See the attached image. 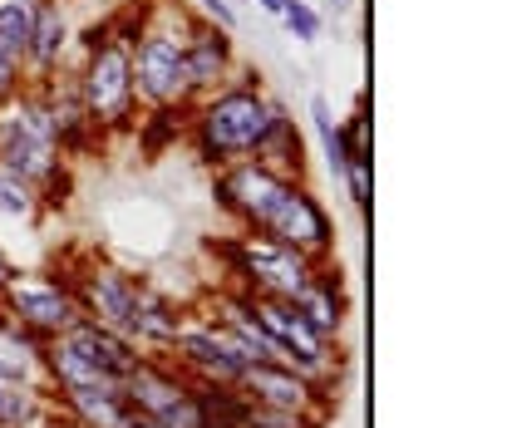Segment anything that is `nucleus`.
Instances as JSON below:
<instances>
[{
    "label": "nucleus",
    "instance_id": "423d86ee",
    "mask_svg": "<svg viewBox=\"0 0 512 428\" xmlns=\"http://www.w3.org/2000/svg\"><path fill=\"white\" fill-rule=\"evenodd\" d=\"M222 261L237 276L232 291H242L252 301H291L311 281V271H316V261H306L301 251L271 242L261 232H242V227H237L232 242L222 246Z\"/></svg>",
    "mask_w": 512,
    "mask_h": 428
},
{
    "label": "nucleus",
    "instance_id": "a211bd4d",
    "mask_svg": "<svg viewBox=\"0 0 512 428\" xmlns=\"http://www.w3.org/2000/svg\"><path fill=\"white\" fill-rule=\"evenodd\" d=\"M188 306H178L173 296H163L153 281H143V296H138V310H133V340L148 350V355H168L178 330L188 325Z\"/></svg>",
    "mask_w": 512,
    "mask_h": 428
},
{
    "label": "nucleus",
    "instance_id": "412c9836",
    "mask_svg": "<svg viewBox=\"0 0 512 428\" xmlns=\"http://www.w3.org/2000/svg\"><path fill=\"white\" fill-rule=\"evenodd\" d=\"M40 217H45L40 192L30 183H20L15 173L0 168V222H5V227H35Z\"/></svg>",
    "mask_w": 512,
    "mask_h": 428
},
{
    "label": "nucleus",
    "instance_id": "9b49d317",
    "mask_svg": "<svg viewBox=\"0 0 512 428\" xmlns=\"http://www.w3.org/2000/svg\"><path fill=\"white\" fill-rule=\"evenodd\" d=\"M237 394L247 404H271V409H296V414H316L330 419V404H335V389H320L316 379H306L296 365L286 360H261L247 365L237 379Z\"/></svg>",
    "mask_w": 512,
    "mask_h": 428
},
{
    "label": "nucleus",
    "instance_id": "5701e85b",
    "mask_svg": "<svg viewBox=\"0 0 512 428\" xmlns=\"http://www.w3.org/2000/svg\"><path fill=\"white\" fill-rule=\"evenodd\" d=\"M35 5L40 0H0V55L25 64L30 45V25H35Z\"/></svg>",
    "mask_w": 512,
    "mask_h": 428
},
{
    "label": "nucleus",
    "instance_id": "dca6fc26",
    "mask_svg": "<svg viewBox=\"0 0 512 428\" xmlns=\"http://www.w3.org/2000/svg\"><path fill=\"white\" fill-rule=\"evenodd\" d=\"M64 340H69L89 365H99L104 374H114V379H128V374L138 369V360L148 355L138 340H128V335L109 330V325H99V320H84V315L64 330Z\"/></svg>",
    "mask_w": 512,
    "mask_h": 428
},
{
    "label": "nucleus",
    "instance_id": "72a5a7b5",
    "mask_svg": "<svg viewBox=\"0 0 512 428\" xmlns=\"http://www.w3.org/2000/svg\"><path fill=\"white\" fill-rule=\"evenodd\" d=\"M227 5H232V10H237V0H227Z\"/></svg>",
    "mask_w": 512,
    "mask_h": 428
},
{
    "label": "nucleus",
    "instance_id": "393cba45",
    "mask_svg": "<svg viewBox=\"0 0 512 428\" xmlns=\"http://www.w3.org/2000/svg\"><path fill=\"white\" fill-rule=\"evenodd\" d=\"M242 424L247 428H325V419L296 414V409H271V404H247L242 399Z\"/></svg>",
    "mask_w": 512,
    "mask_h": 428
},
{
    "label": "nucleus",
    "instance_id": "20e7f679",
    "mask_svg": "<svg viewBox=\"0 0 512 428\" xmlns=\"http://www.w3.org/2000/svg\"><path fill=\"white\" fill-rule=\"evenodd\" d=\"M74 89L89 109V119L99 123V133H128L138 123V94H133V55L128 40L114 30L99 45H79V64H74Z\"/></svg>",
    "mask_w": 512,
    "mask_h": 428
},
{
    "label": "nucleus",
    "instance_id": "2eb2a0df",
    "mask_svg": "<svg viewBox=\"0 0 512 428\" xmlns=\"http://www.w3.org/2000/svg\"><path fill=\"white\" fill-rule=\"evenodd\" d=\"M291 306L306 315V325L320 330L325 340H340L345 330V315H350V296H345V271L335 261H320L311 271V281L291 296Z\"/></svg>",
    "mask_w": 512,
    "mask_h": 428
},
{
    "label": "nucleus",
    "instance_id": "ddd939ff",
    "mask_svg": "<svg viewBox=\"0 0 512 428\" xmlns=\"http://www.w3.org/2000/svg\"><path fill=\"white\" fill-rule=\"evenodd\" d=\"M242 69L237 60V45H232V30L202 20L192 10V25H188V99H207L217 94L222 84H232V74Z\"/></svg>",
    "mask_w": 512,
    "mask_h": 428
},
{
    "label": "nucleus",
    "instance_id": "7ed1b4c3",
    "mask_svg": "<svg viewBox=\"0 0 512 428\" xmlns=\"http://www.w3.org/2000/svg\"><path fill=\"white\" fill-rule=\"evenodd\" d=\"M188 25H192V5H183V0H148L143 5V30L128 45L138 109L192 104L188 99Z\"/></svg>",
    "mask_w": 512,
    "mask_h": 428
},
{
    "label": "nucleus",
    "instance_id": "6ab92c4d",
    "mask_svg": "<svg viewBox=\"0 0 512 428\" xmlns=\"http://www.w3.org/2000/svg\"><path fill=\"white\" fill-rule=\"evenodd\" d=\"M252 158H261L266 168H276L281 178H306V138H301V128L291 114H281L276 128L266 133V143L256 148Z\"/></svg>",
    "mask_w": 512,
    "mask_h": 428
},
{
    "label": "nucleus",
    "instance_id": "c85d7f7f",
    "mask_svg": "<svg viewBox=\"0 0 512 428\" xmlns=\"http://www.w3.org/2000/svg\"><path fill=\"white\" fill-rule=\"evenodd\" d=\"M192 10H197L202 20L222 25V30H237V10H232L227 0H192Z\"/></svg>",
    "mask_w": 512,
    "mask_h": 428
},
{
    "label": "nucleus",
    "instance_id": "aec40b11",
    "mask_svg": "<svg viewBox=\"0 0 512 428\" xmlns=\"http://www.w3.org/2000/svg\"><path fill=\"white\" fill-rule=\"evenodd\" d=\"M45 409H50V389L45 384L0 379V428H30Z\"/></svg>",
    "mask_w": 512,
    "mask_h": 428
},
{
    "label": "nucleus",
    "instance_id": "9d476101",
    "mask_svg": "<svg viewBox=\"0 0 512 428\" xmlns=\"http://www.w3.org/2000/svg\"><path fill=\"white\" fill-rule=\"evenodd\" d=\"M0 310L25 330L35 335L40 345L64 335L74 320H79V301L69 291L64 276H15L5 291H0Z\"/></svg>",
    "mask_w": 512,
    "mask_h": 428
},
{
    "label": "nucleus",
    "instance_id": "4be33fe9",
    "mask_svg": "<svg viewBox=\"0 0 512 428\" xmlns=\"http://www.w3.org/2000/svg\"><path fill=\"white\" fill-rule=\"evenodd\" d=\"M188 109L192 104H168V109H143V119L133 123L148 153H163V143L188 133Z\"/></svg>",
    "mask_w": 512,
    "mask_h": 428
},
{
    "label": "nucleus",
    "instance_id": "2f4dec72",
    "mask_svg": "<svg viewBox=\"0 0 512 428\" xmlns=\"http://www.w3.org/2000/svg\"><path fill=\"white\" fill-rule=\"evenodd\" d=\"M133 428H158V424H153V419H138V424H133Z\"/></svg>",
    "mask_w": 512,
    "mask_h": 428
},
{
    "label": "nucleus",
    "instance_id": "f8f14e48",
    "mask_svg": "<svg viewBox=\"0 0 512 428\" xmlns=\"http://www.w3.org/2000/svg\"><path fill=\"white\" fill-rule=\"evenodd\" d=\"M286 183H291V178H281V173L266 168L261 158H237V163L217 168L212 197H217V207H222L242 232H252L256 222H261V212L276 202V192H281Z\"/></svg>",
    "mask_w": 512,
    "mask_h": 428
},
{
    "label": "nucleus",
    "instance_id": "473e14b6",
    "mask_svg": "<svg viewBox=\"0 0 512 428\" xmlns=\"http://www.w3.org/2000/svg\"><path fill=\"white\" fill-rule=\"evenodd\" d=\"M60 428H79V424H69V419H64V424H60Z\"/></svg>",
    "mask_w": 512,
    "mask_h": 428
},
{
    "label": "nucleus",
    "instance_id": "f03ea898",
    "mask_svg": "<svg viewBox=\"0 0 512 428\" xmlns=\"http://www.w3.org/2000/svg\"><path fill=\"white\" fill-rule=\"evenodd\" d=\"M0 168L40 192L45 212H64L69 202V158L55 143V123L35 84H25L0 109Z\"/></svg>",
    "mask_w": 512,
    "mask_h": 428
},
{
    "label": "nucleus",
    "instance_id": "a878e982",
    "mask_svg": "<svg viewBox=\"0 0 512 428\" xmlns=\"http://www.w3.org/2000/svg\"><path fill=\"white\" fill-rule=\"evenodd\" d=\"M340 183L350 187V202H355V212H370V197H375V183H370V153H350V158H345V173H340Z\"/></svg>",
    "mask_w": 512,
    "mask_h": 428
},
{
    "label": "nucleus",
    "instance_id": "bb28decb",
    "mask_svg": "<svg viewBox=\"0 0 512 428\" xmlns=\"http://www.w3.org/2000/svg\"><path fill=\"white\" fill-rule=\"evenodd\" d=\"M281 20H286V30H291L301 45H316L320 40V15L306 0H286V5H281Z\"/></svg>",
    "mask_w": 512,
    "mask_h": 428
},
{
    "label": "nucleus",
    "instance_id": "cd10ccee",
    "mask_svg": "<svg viewBox=\"0 0 512 428\" xmlns=\"http://www.w3.org/2000/svg\"><path fill=\"white\" fill-rule=\"evenodd\" d=\"M20 89H25V64L10 60V55H0V109H5Z\"/></svg>",
    "mask_w": 512,
    "mask_h": 428
},
{
    "label": "nucleus",
    "instance_id": "0eeeda50",
    "mask_svg": "<svg viewBox=\"0 0 512 428\" xmlns=\"http://www.w3.org/2000/svg\"><path fill=\"white\" fill-rule=\"evenodd\" d=\"M252 232L291 246V251H301V256L316 261V266L320 261H335V222H330L325 202L306 187V178H291V183L281 187L276 202L261 212V222H256Z\"/></svg>",
    "mask_w": 512,
    "mask_h": 428
},
{
    "label": "nucleus",
    "instance_id": "4468645a",
    "mask_svg": "<svg viewBox=\"0 0 512 428\" xmlns=\"http://www.w3.org/2000/svg\"><path fill=\"white\" fill-rule=\"evenodd\" d=\"M74 25L64 0H40L35 5V25H30V45H25V84H45L50 74L74 69Z\"/></svg>",
    "mask_w": 512,
    "mask_h": 428
},
{
    "label": "nucleus",
    "instance_id": "1a4fd4ad",
    "mask_svg": "<svg viewBox=\"0 0 512 428\" xmlns=\"http://www.w3.org/2000/svg\"><path fill=\"white\" fill-rule=\"evenodd\" d=\"M64 281H69L84 320H99V325H109V330L133 340V310H138V296H143V276H133L124 266H109V261H84Z\"/></svg>",
    "mask_w": 512,
    "mask_h": 428
},
{
    "label": "nucleus",
    "instance_id": "b1692460",
    "mask_svg": "<svg viewBox=\"0 0 512 428\" xmlns=\"http://www.w3.org/2000/svg\"><path fill=\"white\" fill-rule=\"evenodd\" d=\"M311 123H316L320 143H325V163H330V173L340 178L345 173V158H350V148H345V138H340V123L330 114V104H325V94L311 99Z\"/></svg>",
    "mask_w": 512,
    "mask_h": 428
},
{
    "label": "nucleus",
    "instance_id": "39448f33",
    "mask_svg": "<svg viewBox=\"0 0 512 428\" xmlns=\"http://www.w3.org/2000/svg\"><path fill=\"white\" fill-rule=\"evenodd\" d=\"M124 394L133 414L153 419L158 428H212V404L202 384H192L168 355H143L124 379Z\"/></svg>",
    "mask_w": 512,
    "mask_h": 428
},
{
    "label": "nucleus",
    "instance_id": "7c9ffc66",
    "mask_svg": "<svg viewBox=\"0 0 512 428\" xmlns=\"http://www.w3.org/2000/svg\"><path fill=\"white\" fill-rule=\"evenodd\" d=\"M256 5H261L266 15H281V5H286V0H256Z\"/></svg>",
    "mask_w": 512,
    "mask_h": 428
},
{
    "label": "nucleus",
    "instance_id": "c756f323",
    "mask_svg": "<svg viewBox=\"0 0 512 428\" xmlns=\"http://www.w3.org/2000/svg\"><path fill=\"white\" fill-rule=\"evenodd\" d=\"M15 276H20V271H15V261H10V256L0 251V291H5V286H10Z\"/></svg>",
    "mask_w": 512,
    "mask_h": 428
},
{
    "label": "nucleus",
    "instance_id": "6e6552de",
    "mask_svg": "<svg viewBox=\"0 0 512 428\" xmlns=\"http://www.w3.org/2000/svg\"><path fill=\"white\" fill-rule=\"evenodd\" d=\"M168 360L183 369L192 384H222V389H237L242 369L256 365L252 350H247L217 315H207V320L188 315V325L178 330V340H173V350H168Z\"/></svg>",
    "mask_w": 512,
    "mask_h": 428
},
{
    "label": "nucleus",
    "instance_id": "f257e3e1",
    "mask_svg": "<svg viewBox=\"0 0 512 428\" xmlns=\"http://www.w3.org/2000/svg\"><path fill=\"white\" fill-rule=\"evenodd\" d=\"M281 114H286V104L261 89V74L256 69H237L232 84H222L207 99H192L188 109L192 153L207 168H227L237 158H252Z\"/></svg>",
    "mask_w": 512,
    "mask_h": 428
},
{
    "label": "nucleus",
    "instance_id": "f3484780",
    "mask_svg": "<svg viewBox=\"0 0 512 428\" xmlns=\"http://www.w3.org/2000/svg\"><path fill=\"white\" fill-rule=\"evenodd\" d=\"M50 404L79 428H133L138 414L124 389H50Z\"/></svg>",
    "mask_w": 512,
    "mask_h": 428
}]
</instances>
